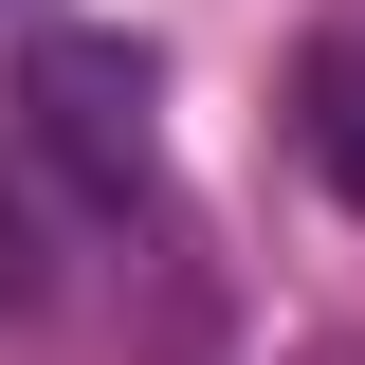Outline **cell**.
<instances>
[{
  "label": "cell",
  "instance_id": "277c9868",
  "mask_svg": "<svg viewBox=\"0 0 365 365\" xmlns=\"http://www.w3.org/2000/svg\"><path fill=\"white\" fill-rule=\"evenodd\" d=\"M0 19H37V0H0Z\"/></svg>",
  "mask_w": 365,
  "mask_h": 365
},
{
  "label": "cell",
  "instance_id": "6da1fadb",
  "mask_svg": "<svg viewBox=\"0 0 365 365\" xmlns=\"http://www.w3.org/2000/svg\"><path fill=\"white\" fill-rule=\"evenodd\" d=\"M19 110H37V146L91 182V201H146V110H165V73H146V37H91V19H37L19 37Z\"/></svg>",
  "mask_w": 365,
  "mask_h": 365
},
{
  "label": "cell",
  "instance_id": "3957f363",
  "mask_svg": "<svg viewBox=\"0 0 365 365\" xmlns=\"http://www.w3.org/2000/svg\"><path fill=\"white\" fill-rule=\"evenodd\" d=\"M0 311H37V220H19V182H0Z\"/></svg>",
  "mask_w": 365,
  "mask_h": 365
},
{
  "label": "cell",
  "instance_id": "7a4b0ae2",
  "mask_svg": "<svg viewBox=\"0 0 365 365\" xmlns=\"http://www.w3.org/2000/svg\"><path fill=\"white\" fill-rule=\"evenodd\" d=\"M292 128H311L329 201H365V37H311V73H292Z\"/></svg>",
  "mask_w": 365,
  "mask_h": 365
}]
</instances>
